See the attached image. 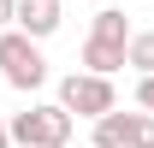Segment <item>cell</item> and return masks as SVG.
Returning <instances> with one entry per match:
<instances>
[{"instance_id": "cell-1", "label": "cell", "mask_w": 154, "mask_h": 148, "mask_svg": "<svg viewBox=\"0 0 154 148\" xmlns=\"http://www.w3.org/2000/svg\"><path fill=\"white\" fill-rule=\"evenodd\" d=\"M6 125H12V142H18V148H65L77 119L59 107V101H36V107L12 113Z\"/></svg>"}, {"instance_id": "cell-2", "label": "cell", "mask_w": 154, "mask_h": 148, "mask_svg": "<svg viewBox=\"0 0 154 148\" xmlns=\"http://www.w3.org/2000/svg\"><path fill=\"white\" fill-rule=\"evenodd\" d=\"M0 77L18 95H36L48 83V59H42V42H30L24 30H0Z\"/></svg>"}, {"instance_id": "cell-3", "label": "cell", "mask_w": 154, "mask_h": 148, "mask_svg": "<svg viewBox=\"0 0 154 148\" xmlns=\"http://www.w3.org/2000/svg\"><path fill=\"white\" fill-rule=\"evenodd\" d=\"M59 107L71 113V119H107V113H119V89L113 77H95V71H71L59 77Z\"/></svg>"}, {"instance_id": "cell-4", "label": "cell", "mask_w": 154, "mask_h": 148, "mask_svg": "<svg viewBox=\"0 0 154 148\" xmlns=\"http://www.w3.org/2000/svg\"><path fill=\"white\" fill-rule=\"evenodd\" d=\"M142 142H154V113H107L95 119L89 148H142Z\"/></svg>"}, {"instance_id": "cell-5", "label": "cell", "mask_w": 154, "mask_h": 148, "mask_svg": "<svg viewBox=\"0 0 154 148\" xmlns=\"http://www.w3.org/2000/svg\"><path fill=\"white\" fill-rule=\"evenodd\" d=\"M59 24H65V18H59V0H24V6H18V24H12V30H24L30 42H48Z\"/></svg>"}, {"instance_id": "cell-6", "label": "cell", "mask_w": 154, "mask_h": 148, "mask_svg": "<svg viewBox=\"0 0 154 148\" xmlns=\"http://www.w3.org/2000/svg\"><path fill=\"white\" fill-rule=\"evenodd\" d=\"M131 65V48H119V42H83V71H95V77H113V71H125Z\"/></svg>"}, {"instance_id": "cell-7", "label": "cell", "mask_w": 154, "mask_h": 148, "mask_svg": "<svg viewBox=\"0 0 154 148\" xmlns=\"http://www.w3.org/2000/svg\"><path fill=\"white\" fill-rule=\"evenodd\" d=\"M89 36H95V42H119V48H131L136 30H131V18H125L119 6H101L95 18H89Z\"/></svg>"}, {"instance_id": "cell-8", "label": "cell", "mask_w": 154, "mask_h": 148, "mask_svg": "<svg viewBox=\"0 0 154 148\" xmlns=\"http://www.w3.org/2000/svg\"><path fill=\"white\" fill-rule=\"evenodd\" d=\"M131 71L136 77H154V30H136L131 36Z\"/></svg>"}, {"instance_id": "cell-9", "label": "cell", "mask_w": 154, "mask_h": 148, "mask_svg": "<svg viewBox=\"0 0 154 148\" xmlns=\"http://www.w3.org/2000/svg\"><path fill=\"white\" fill-rule=\"evenodd\" d=\"M136 107L154 113V77H136Z\"/></svg>"}, {"instance_id": "cell-10", "label": "cell", "mask_w": 154, "mask_h": 148, "mask_svg": "<svg viewBox=\"0 0 154 148\" xmlns=\"http://www.w3.org/2000/svg\"><path fill=\"white\" fill-rule=\"evenodd\" d=\"M18 6H24V0H0V30H12V24H18Z\"/></svg>"}, {"instance_id": "cell-11", "label": "cell", "mask_w": 154, "mask_h": 148, "mask_svg": "<svg viewBox=\"0 0 154 148\" xmlns=\"http://www.w3.org/2000/svg\"><path fill=\"white\" fill-rule=\"evenodd\" d=\"M0 148H12V125H6V119H0Z\"/></svg>"}, {"instance_id": "cell-12", "label": "cell", "mask_w": 154, "mask_h": 148, "mask_svg": "<svg viewBox=\"0 0 154 148\" xmlns=\"http://www.w3.org/2000/svg\"><path fill=\"white\" fill-rule=\"evenodd\" d=\"M142 148H154V142H142Z\"/></svg>"}]
</instances>
